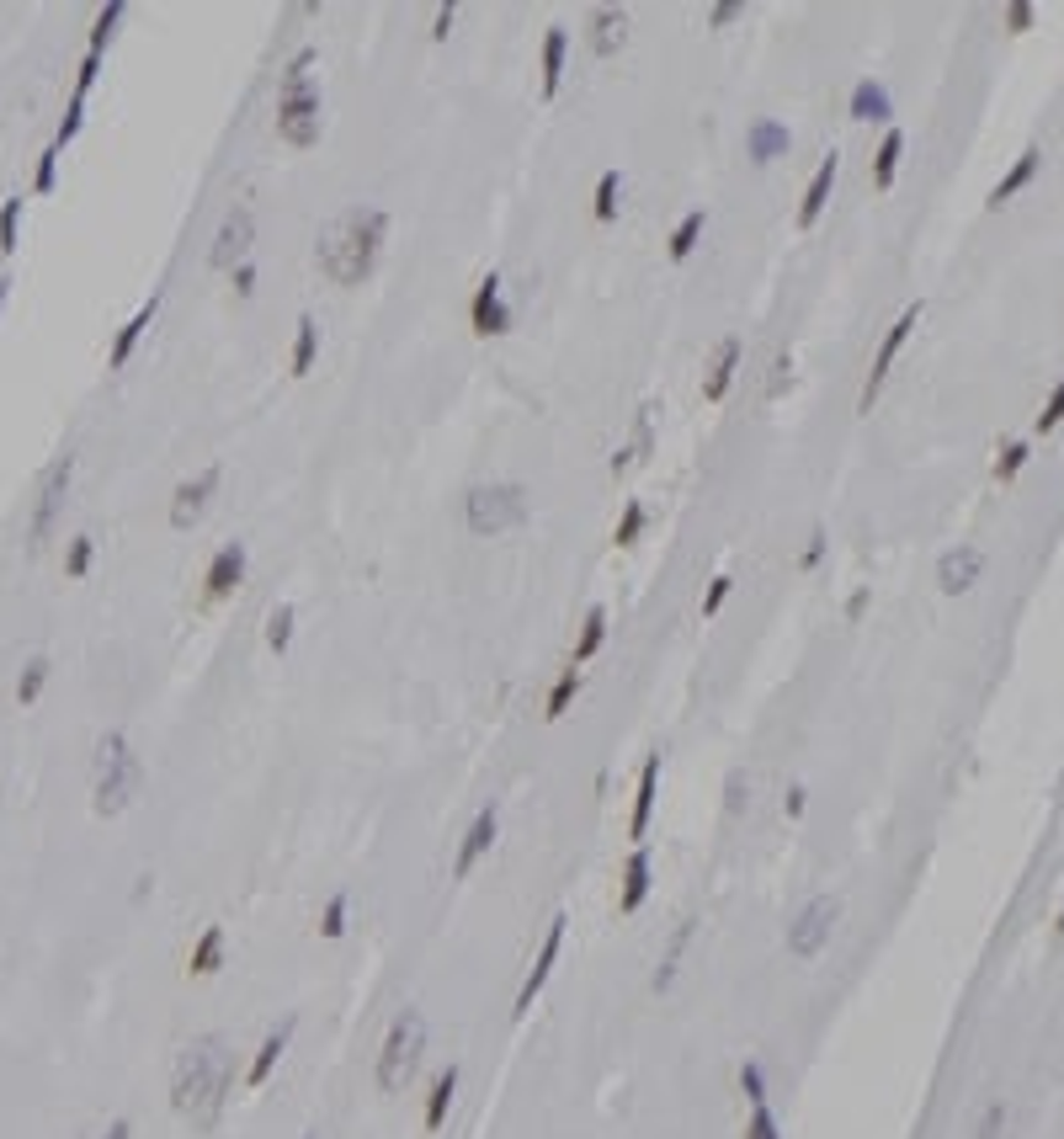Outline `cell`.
<instances>
[{
	"label": "cell",
	"instance_id": "1",
	"mask_svg": "<svg viewBox=\"0 0 1064 1139\" xmlns=\"http://www.w3.org/2000/svg\"><path fill=\"white\" fill-rule=\"evenodd\" d=\"M229 1086H235V1049L219 1033H203L181 1043L171 1059V1107L192 1129H213L224 1118Z\"/></svg>",
	"mask_w": 1064,
	"mask_h": 1139
},
{
	"label": "cell",
	"instance_id": "2",
	"mask_svg": "<svg viewBox=\"0 0 1064 1139\" xmlns=\"http://www.w3.org/2000/svg\"><path fill=\"white\" fill-rule=\"evenodd\" d=\"M383 235H389V213H378V208L335 213V219L319 229V240H315V267L325 272L335 288H357L378 267Z\"/></svg>",
	"mask_w": 1064,
	"mask_h": 1139
},
{
	"label": "cell",
	"instance_id": "3",
	"mask_svg": "<svg viewBox=\"0 0 1064 1139\" xmlns=\"http://www.w3.org/2000/svg\"><path fill=\"white\" fill-rule=\"evenodd\" d=\"M310 65H315V49H299L283 70V86H277V138L293 149H310L319 128H325V102H319Z\"/></svg>",
	"mask_w": 1064,
	"mask_h": 1139
},
{
	"label": "cell",
	"instance_id": "4",
	"mask_svg": "<svg viewBox=\"0 0 1064 1139\" xmlns=\"http://www.w3.org/2000/svg\"><path fill=\"white\" fill-rule=\"evenodd\" d=\"M138 789H144V762L133 757L128 735L106 730L97 741V767H91V809L112 820L138 798Z\"/></svg>",
	"mask_w": 1064,
	"mask_h": 1139
},
{
	"label": "cell",
	"instance_id": "5",
	"mask_svg": "<svg viewBox=\"0 0 1064 1139\" xmlns=\"http://www.w3.org/2000/svg\"><path fill=\"white\" fill-rule=\"evenodd\" d=\"M421 1054H426V1018L415 1007H405L399 1018L389 1023V1033L378 1043V1065H373V1081L383 1097L410 1086V1075L421 1070Z\"/></svg>",
	"mask_w": 1064,
	"mask_h": 1139
},
{
	"label": "cell",
	"instance_id": "6",
	"mask_svg": "<svg viewBox=\"0 0 1064 1139\" xmlns=\"http://www.w3.org/2000/svg\"><path fill=\"white\" fill-rule=\"evenodd\" d=\"M532 512V501H528V485H512V480H501V485H474L469 490V501H464V517H469V533L474 538H501V533H512L522 528Z\"/></svg>",
	"mask_w": 1064,
	"mask_h": 1139
},
{
	"label": "cell",
	"instance_id": "7",
	"mask_svg": "<svg viewBox=\"0 0 1064 1139\" xmlns=\"http://www.w3.org/2000/svg\"><path fill=\"white\" fill-rule=\"evenodd\" d=\"M70 480H75V458H54L43 469V485H38V506H33V522H27V544L43 549L59 528V512H65V496H70Z\"/></svg>",
	"mask_w": 1064,
	"mask_h": 1139
},
{
	"label": "cell",
	"instance_id": "8",
	"mask_svg": "<svg viewBox=\"0 0 1064 1139\" xmlns=\"http://www.w3.org/2000/svg\"><path fill=\"white\" fill-rule=\"evenodd\" d=\"M836 921H841V900L836 895H814L788 927V953L793 959H820L830 932H836Z\"/></svg>",
	"mask_w": 1064,
	"mask_h": 1139
},
{
	"label": "cell",
	"instance_id": "9",
	"mask_svg": "<svg viewBox=\"0 0 1064 1139\" xmlns=\"http://www.w3.org/2000/svg\"><path fill=\"white\" fill-rule=\"evenodd\" d=\"M251 245H256V213L245 208V203H235L224 213V224H219V235H213V251H208V261L219 272H235L240 261H251Z\"/></svg>",
	"mask_w": 1064,
	"mask_h": 1139
},
{
	"label": "cell",
	"instance_id": "10",
	"mask_svg": "<svg viewBox=\"0 0 1064 1139\" xmlns=\"http://www.w3.org/2000/svg\"><path fill=\"white\" fill-rule=\"evenodd\" d=\"M916 320H921V304H910V310H905V315L884 331V346H878V357H873V367H868V378H862V394H857V410H862V415H868V410H873V399L884 394V378H889L894 357H900L905 336L916 331Z\"/></svg>",
	"mask_w": 1064,
	"mask_h": 1139
},
{
	"label": "cell",
	"instance_id": "11",
	"mask_svg": "<svg viewBox=\"0 0 1064 1139\" xmlns=\"http://www.w3.org/2000/svg\"><path fill=\"white\" fill-rule=\"evenodd\" d=\"M219 480H224V469H219V464H208V469H197L192 480H181V485H176V496H171V528L187 533L192 522L208 512V501H213V490H219Z\"/></svg>",
	"mask_w": 1064,
	"mask_h": 1139
},
{
	"label": "cell",
	"instance_id": "12",
	"mask_svg": "<svg viewBox=\"0 0 1064 1139\" xmlns=\"http://www.w3.org/2000/svg\"><path fill=\"white\" fill-rule=\"evenodd\" d=\"M979 575H984V554L974 544H958V549H948L943 560H937V591H943V596L974 591Z\"/></svg>",
	"mask_w": 1064,
	"mask_h": 1139
},
{
	"label": "cell",
	"instance_id": "13",
	"mask_svg": "<svg viewBox=\"0 0 1064 1139\" xmlns=\"http://www.w3.org/2000/svg\"><path fill=\"white\" fill-rule=\"evenodd\" d=\"M564 927H569L564 916H553V921H548V932H543V948H537V959H532V969H528V980H522V991H517V1018H522V1012H532L537 991H543V985H548L553 964H559V948H564Z\"/></svg>",
	"mask_w": 1064,
	"mask_h": 1139
},
{
	"label": "cell",
	"instance_id": "14",
	"mask_svg": "<svg viewBox=\"0 0 1064 1139\" xmlns=\"http://www.w3.org/2000/svg\"><path fill=\"white\" fill-rule=\"evenodd\" d=\"M496 836H501V809L496 804H485L480 814H474V825L464 830V841H458V857H453V879H469L474 873V863L496 846Z\"/></svg>",
	"mask_w": 1064,
	"mask_h": 1139
},
{
	"label": "cell",
	"instance_id": "15",
	"mask_svg": "<svg viewBox=\"0 0 1064 1139\" xmlns=\"http://www.w3.org/2000/svg\"><path fill=\"white\" fill-rule=\"evenodd\" d=\"M469 326H474V336H506V331H512V310H506V299H501V277L496 272L474 288Z\"/></svg>",
	"mask_w": 1064,
	"mask_h": 1139
},
{
	"label": "cell",
	"instance_id": "16",
	"mask_svg": "<svg viewBox=\"0 0 1064 1139\" xmlns=\"http://www.w3.org/2000/svg\"><path fill=\"white\" fill-rule=\"evenodd\" d=\"M240 580H245V544H219V554H213L208 570H203V596L208 602H224Z\"/></svg>",
	"mask_w": 1064,
	"mask_h": 1139
},
{
	"label": "cell",
	"instance_id": "17",
	"mask_svg": "<svg viewBox=\"0 0 1064 1139\" xmlns=\"http://www.w3.org/2000/svg\"><path fill=\"white\" fill-rule=\"evenodd\" d=\"M293 1027H299V1018H283L267 1038H261V1049H256V1059H251V1070H245V1086H251V1091H261V1086L272 1081V1070L283 1065V1054H288V1043H293Z\"/></svg>",
	"mask_w": 1064,
	"mask_h": 1139
},
{
	"label": "cell",
	"instance_id": "18",
	"mask_svg": "<svg viewBox=\"0 0 1064 1139\" xmlns=\"http://www.w3.org/2000/svg\"><path fill=\"white\" fill-rule=\"evenodd\" d=\"M650 884H655V863H650V846H634L623 863V895H618V911L634 916L644 900H650Z\"/></svg>",
	"mask_w": 1064,
	"mask_h": 1139
},
{
	"label": "cell",
	"instance_id": "19",
	"mask_svg": "<svg viewBox=\"0 0 1064 1139\" xmlns=\"http://www.w3.org/2000/svg\"><path fill=\"white\" fill-rule=\"evenodd\" d=\"M585 33H591V49L601 59H612L628 43V11L623 6H596L591 22H585Z\"/></svg>",
	"mask_w": 1064,
	"mask_h": 1139
},
{
	"label": "cell",
	"instance_id": "20",
	"mask_svg": "<svg viewBox=\"0 0 1064 1139\" xmlns=\"http://www.w3.org/2000/svg\"><path fill=\"white\" fill-rule=\"evenodd\" d=\"M655 794H660V751H655V757H644V767H639L634 814H628V836H634V841H644V830H650V814H655Z\"/></svg>",
	"mask_w": 1064,
	"mask_h": 1139
},
{
	"label": "cell",
	"instance_id": "21",
	"mask_svg": "<svg viewBox=\"0 0 1064 1139\" xmlns=\"http://www.w3.org/2000/svg\"><path fill=\"white\" fill-rule=\"evenodd\" d=\"M788 144H793L788 122H772V117H755L750 128H745V155H750L755 165H766V160L788 155Z\"/></svg>",
	"mask_w": 1064,
	"mask_h": 1139
},
{
	"label": "cell",
	"instance_id": "22",
	"mask_svg": "<svg viewBox=\"0 0 1064 1139\" xmlns=\"http://www.w3.org/2000/svg\"><path fill=\"white\" fill-rule=\"evenodd\" d=\"M155 310H160V294H149L138 310L128 315V326H122L117 336H112V351H106V367H128V357H133V346L144 342V331H149V320H155Z\"/></svg>",
	"mask_w": 1064,
	"mask_h": 1139
},
{
	"label": "cell",
	"instance_id": "23",
	"mask_svg": "<svg viewBox=\"0 0 1064 1139\" xmlns=\"http://www.w3.org/2000/svg\"><path fill=\"white\" fill-rule=\"evenodd\" d=\"M735 373H740V336H724L719 351H714V362H708V378H703V399H708V405H719V399L730 394Z\"/></svg>",
	"mask_w": 1064,
	"mask_h": 1139
},
{
	"label": "cell",
	"instance_id": "24",
	"mask_svg": "<svg viewBox=\"0 0 1064 1139\" xmlns=\"http://www.w3.org/2000/svg\"><path fill=\"white\" fill-rule=\"evenodd\" d=\"M224 953H229L224 927H203V932H197V943H192V953H187V975H192V980L219 975V969H224Z\"/></svg>",
	"mask_w": 1064,
	"mask_h": 1139
},
{
	"label": "cell",
	"instance_id": "25",
	"mask_svg": "<svg viewBox=\"0 0 1064 1139\" xmlns=\"http://www.w3.org/2000/svg\"><path fill=\"white\" fill-rule=\"evenodd\" d=\"M1038 165H1043V149H1038V144H1027L1022 155H1016V165H1011V171H1006V176H1000L995 187H990V197H984V203H990V208H1006L1011 197L1022 192L1032 176H1038Z\"/></svg>",
	"mask_w": 1064,
	"mask_h": 1139
},
{
	"label": "cell",
	"instance_id": "26",
	"mask_svg": "<svg viewBox=\"0 0 1064 1139\" xmlns=\"http://www.w3.org/2000/svg\"><path fill=\"white\" fill-rule=\"evenodd\" d=\"M836 171H841V160H836V149H830V155L820 160V171H814L809 176V187H804V203H798V224H814V219H820V213H825V203H830V187H836Z\"/></svg>",
	"mask_w": 1064,
	"mask_h": 1139
},
{
	"label": "cell",
	"instance_id": "27",
	"mask_svg": "<svg viewBox=\"0 0 1064 1139\" xmlns=\"http://www.w3.org/2000/svg\"><path fill=\"white\" fill-rule=\"evenodd\" d=\"M453 1097H458V1065H447L437 1081H431V1097H426V1134H437L442 1123H447V1113H453Z\"/></svg>",
	"mask_w": 1064,
	"mask_h": 1139
},
{
	"label": "cell",
	"instance_id": "28",
	"mask_svg": "<svg viewBox=\"0 0 1064 1139\" xmlns=\"http://www.w3.org/2000/svg\"><path fill=\"white\" fill-rule=\"evenodd\" d=\"M852 117H857V122H889V117H894L889 91L878 86V81H857V91H852Z\"/></svg>",
	"mask_w": 1064,
	"mask_h": 1139
},
{
	"label": "cell",
	"instance_id": "29",
	"mask_svg": "<svg viewBox=\"0 0 1064 1139\" xmlns=\"http://www.w3.org/2000/svg\"><path fill=\"white\" fill-rule=\"evenodd\" d=\"M564 49H569V33L564 27H548L543 33V97H553L564 81Z\"/></svg>",
	"mask_w": 1064,
	"mask_h": 1139
},
{
	"label": "cell",
	"instance_id": "30",
	"mask_svg": "<svg viewBox=\"0 0 1064 1139\" xmlns=\"http://www.w3.org/2000/svg\"><path fill=\"white\" fill-rule=\"evenodd\" d=\"M580 687H585V671H580V666H564V671H559V682L548 687L543 719H564V714H569V703L580 698Z\"/></svg>",
	"mask_w": 1064,
	"mask_h": 1139
},
{
	"label": "cell",
	"instance_id": "31",
	"mask_svg": "<svg viewBox=\"0 0 1064 1139\" xmlns=\"http://www.w3.org/2000/svg\"><path fill=\"white\" fill-rule=\"evenodd\" d=\"M900 149H905V133L889 128L884 144H878V155H873V187H878V192L894 187V171H900Z\"/></svg>",
	"mask_w": 1064,
	"mask_h": 1139
},
{
	"label": "cell",
	"instance_id": "32",
	"mask_svg": "<svg viewBox=\"0 0 1064 1139\" xmlns=\"http://www.w3.org/2000/svg\"><path fill=\"white\" fill-rule=\"evenodd\" d=\"M293 331H299V336H293V378H304V373H310V367H315V351H319V326H315V320L310 315H299V326H293Z\"/></svg>",
	"mask_w": 1064,
	"mask_h": 1139
},
{
	"label": "cell",
	"instance_id": "33",
	"mask_svg": "<svg viewBox=\"0 0 1064 1139\" xmlns=\"http://www.w3.org/2000/svg\"><path fill=\"white\" fill-rule=\"evenodd\" d=\"M601 639H607V607H591L585 612V623H580V639H575V660L569 666H585L596 650H601Z\"/></svg>",
	"mask_w": 1064,
	"mask_h": 1139
},
{
	"label": "cell",
	"instance_id": "34",
	"mask_svg": "<svg viewBox=\"0 0 1064 1139\" xmlns=\"http://www.w3.org/2000/svg\"><path fill=\"white\" fill-rule=\"evenodd\" d=\"M703 224H708V213H703V208H692L687 219L671 229V245H666V251H671V261H687L692 251H698V240H703Z\"/></svg>",
	"mask_w": 1064,
	"mask_h": 1139
},
{
	"label": "cell",
	"instance_id": "35",
	"mask_svg": "<svg viewBox=\"0 0 1064 1139\" xmlns=\"http://www.w3.org/2000/svg\"><path fill=\"white\" fill-rule=\"evenodd\" d=\"M49 655H33V660H27V666H22V676H17V703L22 708H33L38 698H43V687H49Z\"/></svg>",
	"mask_w": 1064,
	"mask_h": 1139
},
{
	"label": "cell",
	"instance_id": "36",
	"mask_svg": "<svg viewBox=\"0 0 1064 1139\" xmlns=\"http://www.w3.org/2000/svg\"><path fill=\"white\" fill-rule=\"evenodd\" d=\"M293 628H299V612H293V602H277L267 612V650L272 655H283L288 644H293Z\"/></svg>",
	"mask_w": 1064,
	"mask_h": 1139
},
{
	"label": "cell",
	"instance_id": "37",
	"mask_svg": "<svg viewBox=\"0 0 1064 1139\" xmlns=\"http://www.w3.org/2000/svg\"><path fill=\"white\" fill-rule=\"evenodd\" d=\"M122 11H128V0H106V6L97 11V27H91V49H86V54H106V43L117 38Z\"/></svg>",
	"mask_w": 1064,
	"mask_h": 1139
},
{
	"label": "cell",
	"instance_id": "38",
	"mask_svg": "<svg viewBox=\"0 0 1064 1139\" xmlns=\"http://www.w3.org/2000/svg\"><path fill=\"white\" fill-rule=\"evenodd\" d=\"M618 208H623V176L618 171H601V181H596V219L601 224H612V219H618Z\"/></svg>",
	"mask_w": 1064,
	"mask_h": 1139
},
{
	"label": "cell",
	"instance_id": "39",
	"mask_svg": "<svg viewBox=\"0 0 1064 1139\" xmlns=\"http://www.w3.org/2000/svg\"><path fill=\"white\" fill-rule=\"evenodd\" d=\"M644 522H650L644 501H628V506H623V517H618V528H612V544H618V549H634L639 538H644Z\"/></svg>",
	"mask_w": 1064,
	"mask_h": 1139
},
{
	"label": "cell",
	"instance_id": "40",
	"mask_svg": "<svg viewBox=\"0 0 1064 1139\" xmlns=\"http://www.w3.org/2000/svg\"><path fill=\"white\" fill-rule=\"evenodd\" d=\"M91 560H97V544L81 533V538H70V549H65V575L70 580H86L91 575Z\"/></svg>",
	"mask_w": 1064,
	"mask_h": 1139
},
{
	"label": "cell",
	"instance_id": "41",
	"mask_svg": "<svg viewBox=\"0 0 1064 1139\" xmlns=\"http://www.w3.org/2000/svg\"><path fill=\"white\" fill-rule=\"evenodd\" d=\"M17 235H22V197H6L0 203V251H17Z\"/></svg>",
	"mask_w": 1064,
	"mask_h": 1139
},
{
	"label": "cell",
	"instance_id": "42",
	"mask_svg": "<svg viewBox=\"0 0 1064 1139\" xmlns=\"http://www.w3.org/2000/svg\"><path fill=\"white\" fill-rule=\"evenodd\" d=\"M687 937H692V921H687V927H676V937H671V953H666V964L655 969V991H671V980H676V964H682V948H687Z\"/></svg>",
	"mask_w": 1064,
	"mask_h": 1139
},
{
	"label": "cell",
	"instance_id": "43",
	"mask_svg": "<svg viewBox=\"0 0 1064 1139\" xmlns=\"http://www.w3.org/2000/svg\"><path fill=\"white\" fill-rule=\"evenodd\" d=\"M1006 1123H1011V1107L1006 1102H990L979 1113V1123H974V1139H1000V1134H1006Z\"/></svg>",
	"mask_w": 1064,
	"mask_h": 1139
},
{
	"label": "cell",
	"instance_id": "44",
	"mask_svg": "<svg viewBox=\"0 0 1064 1139\" xmlns=\"http://www.w3.org/2000/svg\"><path fill=\"white\" fill-rule=\"evenodd\" d=\"M319 937H346V895H330L325 911H319Z\"/></svg>",
	"mask_w": 1064,
	"mask_h": 1139
},
{
	"label": "cell",
	"instance_id": "45",
	"mask_svg": "<svg viewBox=\"0 0 1064 1139\" xmlns=\"http://www.w3.org/2000/svg\"><path fill=\"white\" fill-rule=\"evenodd\" d=\"M740 809H750V778L730 773L724 778V814H740Z\"/></svg>",
	"mask_w": 1064,
	"mask_h": 1139
},
{
	"label": "cell",
	"instance_id": "46",
	"mask_svg": "<svg viewBox=\"0 0 1064 1139\" xmlns=\"http://www.w3.org/2000/svg\"><path fill=\"white\" fill-rule=\"evenodd\" d=\"M1022 464H1027V442H1006V448H1000V458H995V480H1000V485L1016 480V474H1022Z\"/></svg>",
	"mask_w": 1064,
	"mask_h": 1139
},
{
	"label": "cell",
	"instance_id": "47",
	"mask_svg": "<svg viewBox=\"0 0 1064 1139\" xmlns=\"http://www.w3.org/2000/svg\"><path fill=\"white\" fill-rule=\"evenodd\" d=\"M745 1139H782V1129H777V1118H772V1107H766V1102H755V1107H750Z\"/></svg>",
	"mask_w": 1064,
	"mask_h": 1139
},
{
	"label": "cell",
	"instance_id": "48",
	"mask_svg": "<svg viewBox=\"0 0 1064 1139\" xmlns=\"http://www.w3.org/2000/svg\"><path fill=\"white\" fill-rule=\"evenodd\" d=\"M81 122H86V102L81 97H70V107H65V122H59V133H54V149H65L75 133H81Z\"/></svg>",
	"mask_w": 1064,
	"mask_h": 1139
},
{
	"label": "cell",
	"instance_id": "49",
	"mask_svg": "<svg viewBox=\"0 0 1064 1139\" xmlns=\"http://www.w3.org/2000/svg\"><path fill=\"white\" fill-rule=\"evenodd\" d=\"M740 1091H745L750 1107L766 1102V1075H761V1065H755V1059H745V1065H740Z\"/></svg>",
	"mask_w": 1064,
	"mask_h": 1139
},
{
	"label": "cell",
	"instance_id": "50",
	"mask_svg": "<svg viewBox=\"0 0 1064 1139\" xmlns=\"http://www.w3.org/2000/svg\"><path fill=\"white\" fill-rule=\"evenodd\" d=\"M1064 421V378L1048 389V399H1043V410H1038V432H1054V426Z\"/></svg>",
	"mask_w": 1064,
	"mask_h": 1139
},
{
	"label": "cell",
	"instance_id": "51",
	"mask_svg": "<svg viewBox=\"0 0 1064 1139\" xmlns=\"http://www.w3.org/2000/svg\"><path fill=\"white\" fill-rule=\"evenodd\" d=\"M59 187V149L49 144V149H43V155H38V176H33V192H54Z\"/></svg>",
	"mask_w": 1064,
	"mask_h": 1139
},
{
	"label": "cell",
	"instance_id": "52",
	"mask_svg": "<svg viewBox=\"0 0 1064 1139\" xmlns=\"http://www.w3.org/2000/svg\"><path fill=\"white\" fill-rule=\"evenodd\" d=\"M730 591H735V580H730V575H714V580H708V596H703V618H714V612H719L724 602H730Z\"/></svg>",
	"mask_w": 1064,
	"mask_h": 1139
},
{
	"label": "cell",
	"instance_id": "53",
	"mask_svg": "<svg viewBox=\"0 0 1064 1139\" xmlns=\"http://www.w3.org/2000/svg\"><path fill=\"white\" fill-rule=\"evenodd\" d=\"M1000 17H1006V27H1011V33H1027L1038 11H1032V0H1006V11H1000Z\"/></svg>",
	"mask_w": 1064,
	"mask_h": 1139
},
{
	"label": "cell",
	"instance_id": "54",
	"mask_svg": "<svg viewBox=\"0 0 1064 1139\" xmlns=\"http://www.w3.org/2000/svg\"><path fill=\"white\" fill-rule=\"evenodd\" d=\"M97 75H102V54H86L81 70H75V97H81V102H86V91L97 86Z\"/></svg>",
	"mask_w": 1064,
	"mask_h": 1139
},
{
	"label": "cell",
	"instance_id": "55",
	"mask_svg": "<svg viewBox=\"0 0 1064 1139\" xmlns=\"http://www.w3.org/2000/svg\"><path fill=\"white\" fill-rule=\"evenodd\" d=\"M804 809H809V789H804V783H793V789L782 794V814H788V820H798Z\"/></svg>",
	"mask_w": 1064,
	"mask_h": 1139
},
{
	"label": "cell",
	"instance_id": "56",
	"mask_svg": "<svg viewBox=\"0 0 1064 1139\" xmlns=\"http://www.w3.org/2000/svg\"><path fill=\"white\" fill-rule=\"evenodd\" d=\"M229 283H235L240 299H251V294H256V267H251V261H240V267L229 272Z\"/></svg>",
	"mask_w": 1064,
	"mask_h": 1139
},
{
	"label": "cell",
	"instance_id": "57",
	"mask_svg": "<svg viewBox=\"0 0 1064 1139\" xmlns=\"http://www.w3.org/2000/svg\"><path fill=\"white\" fill-rule=\"evenodd\" d=\"M820 560H825V533L814 528V533H809V549L798 554V570H814V565H820Z\"/></svg>",
	"mask_w": 1064,
	"mask_h": 1139
},
{
	"label": "cell",
	"instance_id": "58",
	"mask_svg": "<svg viewBox=\"0 0 1064 1139\" xmlns=\"http://www.w3.org/2000/svg\"><path fill=\"white\" fill-rule=\"evenodd\" d=\"M740 11H745V0H719V6L708 11V22H714V27H730V22L740 17Z\"/></svg>",
	"mask_w": 1064,
	"mask_h": 1139
},
{
	"label": "cell",
	"instance_id": "59",
	"mask_svg": "<svg viewBox=\"0 0 1064 1139\" xmlns=\"http://www.w3.org/2000/svg\"><path fill=\"white\" fill-rule=\"evenodd\" d=\"M453 22H458V6L447 0V6H437V17H431V38H447V33H453Z\"/></svg>",
	"mask_w": 1064,
	"mask_h": 1139
},
{
	"label": "cell",
	"instance_id": "60",
	"mask_svg": "<svg viewBox=\"0 0 1064 1139\" xmlns=\"http://www.w3.org/2000/svg\"><path fill=\"white\" fill-rule=\"evenodd\" d=\"M862 612H868V591H852V596H846V618H862Z\"/></svg>",
	"mask_w": 1064,
	"mask_h": 1139
},
{
	"label": "cell",
	"instance_id": "61",
	"mask_svg": "<svg viewBox=\"0 0 1064 1139\" xmlns=\"http://www.w3.org/2000/svg\"><path fill=\"white\" fill-rule=\"evenodd\" d=\"M102 1139H133V1123L128 1118H112V1123H106V1134Z\"/></svg>",
	"mask_w": 1064,
	"mask_h": 1139
},
{
	"label": "cell",
	"instance_id": "62",
	"mask_svg": "<svg viewBox=\"0 0 1064 1139\" xmlns=\"http://www.w3.org/2000/svg\"><path fill=\"white\" fill-rule=\"evenodd\" d=\"M6 294H11V283H0V310H6Z\"/></svg>",
	"mask_w": 1064,
	"mask_h": 1139
},
{
	"label": "cell",
	"instance_id": "63",
	"mask_svg": "<svg viewBox=\"0 0 1064 1139\" xmlns=\"http://www.w3.org/2000/svg\"><path fill=\"white\" fill-rule=\"evenodd\" d=\"M1054 932H1059V937H1064V905H1059V921H1054Z\"/></svg>",
	"mask_w": 1064,
	"mask_h": 1139
},
{
	"label": "cell",
	"instance_id": "64",
	"mask_svg": "<svg viewBox=\"0 0 1064 1139\" xmlns=\"http://www.w3.org/2000/svg\"><path fill=\"white\" fill-rule=\"evenodd\" d=\"M304 1139H319V1134H304Z\"/></svg>",
	"mask_w": 1064,
	"mask_h": 1139
}]
</instances>
